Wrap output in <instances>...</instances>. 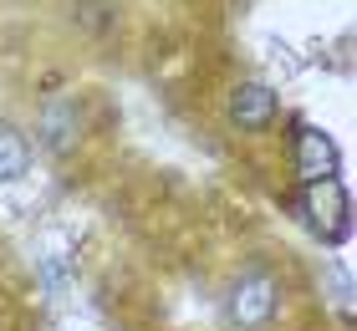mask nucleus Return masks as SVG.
Masks as SVG:
<instances>
[{
	"mask_svg": "<svg viewBox=\"0 0 357 331\" xmlns=\"http://www.w3.org/2000/svg\"><path fill=\"white\" fill-rule=\"evenodd\" d=\"M275 301H281L275 275H271V270H245V275L230 286V321L245 326V331H255V326H266V321L275 316Z\"/></svg>",
	"mask_w": 357,
	"mask_h": 331,
	"instance_id": "nucleus-1",
	"label": "nucleus"
},
{
	"mask_svg": "<svg viewBox=\"0 0 357 331\" xmlns=\"http://www.w3.org/2000/svg\"><path fill=\"white\" fill-rule=\"evenodd\" d=\"M306 224L317 229L327 245H342L347 229H352V214H347V189L337 178H321V184H306Z\"/></svg>",
	"mask_w": 357,
	"mask_h": 331,
	"instance_id": "nucleus-2",
	"label": "nucleus"
},
{
	"mask_svg": "<svg viewBox=\"0 0 357 331\" xmlns=\"http://www.w3.org/2000/svg\"><path fill=\"white\" fill-rule=\"evenodd\" d=\"M296 174L306 184H321V178H337V148L321 128L296 123Z\"/></svg>",
	"mask_w": 357,
	"mask_h": 331,
	"instance_id": "nucleus-3",
	"label": "nucleus"
},
{
	"mask_svg": "<svg viewBox=\"0 0 357 331\" xmlns=\"http://www.w3.org/2000/svg\"><path fill=\"white\" fill-rule=\"evenodd\" d=\"M230 118H235L240 128H250V132L271 128V118H275V92L266 87V82H245V87H235Z\"/></svg>",
	"mask_w": 357,
	"mask_h": 331,
	"instance_id": "nucleus-4",
	"label": "nucleus"
},
{
	"mask_svg": "<svg viewBox=\"0 0 357 331\" xmlns=\"http://www.w3.org/2000/svg\"><path fill=\"white\" fill-rule=\"evenodd\" d=\"M77 132H82L77 102H67V97L46 102V112H41V143L52 148V153H72V148H77Z\"/></svg>",
	"mask_w": 357,
	"mask_h": 331,
	"instance_id": "nucleus-5",
	"label": "nucleus"
},
{
	"mask_svg": "<svg viewBox=\"0 0 357 331\" xmlns=\"http://www.w3.org/2000/svg\"><path fill=\"white\" fill-rule=\"evenodd\" d=\"M31 169V148H26V138L15 128H6L0 123V184H15Z\"/></svg>",
	"mask_w": 357,
	"mask_h": 331,
	"instance_id": "nucleus-6",
	"label": "nucleus"
},
{
	"mask_svg": "<svg viewBox=\"0 0 357 331\" xmlns=\"http://www.w3.org/2000/svg\"><path fill=\"white\" fill-rule=\"evenodd\" d=\"M327 280H332L337 311H342V316H352V280H347V270H342V265H327Z\"/></svg>",
	"mask_w": 357,
	"mask_h": 331,
	"instance_id": "nucleus-7",
	"label": "nucleus"
}]
</instances>
